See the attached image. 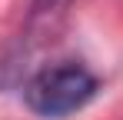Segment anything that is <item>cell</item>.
<instances>
[{"mask_svg": "<svg viewBox=\"0 0 123 120\" xmlns=\"http://www.w3.org/2000/svg\"><path fill=\"white\" fill-rule=\"evenodd\" d=\"M70 0H33V17H50V13H60Z\"/></svg>", "mask_w": 123, "mask_h": 120, "instance_id": "2", "label": "cell"}, {"mask_svg": "<svg viewBox=\"0 0 123 120\" xmlns=\"http://www.w3.org/2000/svg\"><path fill=\"white\" fill-rule=\"evenodd\" d=\"M93 93H97V77L83 63H73V60L43 67L23 87L27 107L40 117H67L80 110Z\"/></svg>", "mask_w": 123, "mask_h": 120, "instance_id": "1", "label": "cell"}]
</instances>
